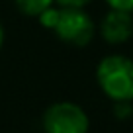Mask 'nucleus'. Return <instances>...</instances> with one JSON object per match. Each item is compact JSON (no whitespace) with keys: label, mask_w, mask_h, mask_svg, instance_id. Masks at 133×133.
Instances as JSON below:
<instances>
[{"label":"nucleus","mask_w":133,"mask_h":133,"mask_svg":"<svg viewBox=\"0 0 133 133\" xmlns=\"http://www.w3.org/2000/svg\"><path fill=\"white\" fill-rule=\"evenodd\" d=\"M39 24L51 29L61 41L75 47H86L96 33L94 20L84 8L51 6L39 16Z\"/></svg>","instance_id":"1"},{"label":"nucleus","mask_w":133,"mask_h":133,"mask_svg":"<svg viewBox=\"0 0 133 133\" xmlns=\"http://www.w3.org/2000/svg\"><path fill=\"white\" fill-rule=\"evenodd\" d=\"M96 80L112 102H133V59L106 55L96 66Z\"/></svg>","instance_id":"2"},{"label":"nucleus","mask_w":133,"mask_h":133,"mask_svg":"<svg viewBox=\"0 0 133 133\" xmlns=\"http://www.w3.org/2000/svg\"><path fill=\"white\" fill-rule=\"evenodd\" d=\"M45 133H88L90 119L86 112L75 102H55L43 114Z\"/></svg>","instance_id":"3"},{"label":"nucleus","mask_w":133,"mask_h":133,"mask_svg":"<svg viewBox=\"0 0 133 133\" xmlns=\"http://www.w3.org/2000/svg\"><path fill=\"white\" fill-rule=\"evenodd\" d=\"M100 35L110 45H121L133 35V18L131 12L110 10L100 22Z\"/></svg>","instance_id":"4"},{"label":"nucleus","mask_w":133,"mask_h":133,"mask_svg":"<svg viewBox=\"0 0 133 133\" xmlns=\"http://www.w3.org/2000/svg\"><path fill=\"white\" fill-rule=\"evenodd\" d=\"M20 14L28 18H39L45 10L55 6V0H14Z\"/></svg>","instance_id":"5"},{"label":"nucleus","mask_w":133,"mask_h":133,"mask_svg":"<svg viewBox=\"0 0 133 133\" xmlns=\"http://www.w3.org/2000/svg\"><path fill=\"white\" fill-rule=\"evenodd\" d=\"M114 108H116V116L119 117V119L131 117V114H133L131 102H114Z\"/></svg>","instance_id":"6"},{"label":"nucleus","mask_w":133,"mask_h":133,"mask_svg":"<svg viewBox=\"0 0 133 133\" xmlns=\"http://www.w3.org/2000/svg\"><path fill=\"white\" fill-rule=\"evenodd\" d=\"M110 10H121V12H133V0H106Z\"/></svg>","instance_id":"7"},{"label":"nucleus","mask_w":133,"mask_h":133,"mask_svg":"<svg viewBox=\"0 0 133 133\" xmlns=\"http://www.w3.org/2000/svg\"><path fill=\"white\" fill-rule=\"evenodd\" d=\"M92 0H55L57 6H66V8H84Z\"/></svg>","instance_id":"8"},{"label":"nucleus","mask_w":133,"mask_h":133,"mask_svg":"<svg viewBox=\"0 0 133 133\" xmlns=\"http://www.w3.org/2000/svg\"><path fill=\"white\" fill-rule=\"evenodd\" d=\"M2 45H4V25L0 22V49H2Z\"/></svg>","instance_id":"9"}]
</instances>
